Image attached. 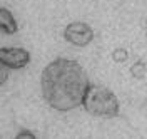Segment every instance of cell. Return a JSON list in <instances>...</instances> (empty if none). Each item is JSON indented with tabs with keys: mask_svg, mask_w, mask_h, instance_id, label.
<instances>
[{
	"mask_svg": "<svg viewBox=\"0 0 147 139\" xmlns=\"http://www.w3.org/2000/svg\"><path fill=\"white\" fill-rule=\"evenodd\" d=\"M42 96L45 102L59 112L72 111L82 106L89 89V77L77 60L57 57L42 72Z\"/></svg>",
	"mask_w": 147,
	"mask_h": 139,
	"instance_id": "cell-1",
	"label": "cell"
},
{
	"mask_svg": "<svg viewBox=\"0 0 147 139\" xmlns=\"http://www.w3.org/2000/svg\"><path fill=\"white\" fill-rule=\"evenodd\" d=\"M0 64L7 65L9 69H24L30 64V52L20 47H2Z\"/></svg>",
	"mask_w": 147,
	"mask_h": 139,
	"instance_id": "cell-4",
	"label": "cell"
},
{
	"mask_svg": "<svg viewBox=\"0 0 147 139\" xmlns=\"http://www.w3.org/2000/svg\"><path fill=\"white\" fill-rule=\"evenodd\" d=\"M146 30H147V19H146Z\"/></svg>",
	"mask_w": 147,
	"mask_h": 139,
	"instance_id": "cell-10",
	"label": "cell"
},
{
	"mask_svg": "<svg viewBox=\"0 0 147 139\" xmlns=\"http://www.w3.org/2000/svg\"><path fill=\"white\" fill-rule=\"evenodd\" d=\"M7 77H9V67L3 65V64H0V84H2V85L7 82Z\"/></svg>",
	"mask_w": 147,
	"mask_h": 139,
	"instance_id": "cell-8",
	"label": "cell"
},
{
	"mask_svg": "<svg viewBox=\"0 0 147 139\" xmlns=\"http://www.w3.org/2000/svg\"><path fill=\"white\" fill-rule=\"evenodd\" d=\"M84 109L95 116V117H105V119H112L119 116V99L115 97V94L110 89L99 85V84H90L85 97L82 102Z\"/></svg>",
	"mask_w": 147,
	"mask_h": 139,
	"instance_id": "cell-2",
	"label": "cell"
},
{
	"mask_svg": "<svg viewBox=\"0 0 147 139\" xmlns=\"http://www.w3.org/2000/svg\"><path fill=\"white\" fill-rule=\"evenodd\" d=\"M64 39L67 42H70L72 45L77 47H85L89 45L94 39V30L90 25H87L85 22H72L69 24L64 30Z\"/></svg>",
	"mask_w": 147,
	"mask_h": 139,
	"instance_id": "cell-3",
	"label": "cell"
},
{
	"mask_svg": "<svg viewBox=\"0 0 147 139\" xmlns=\"http://www.w3.org/2000/svg\"><path fill=\"white\" fill-rule=\"evenodd\" d=\"M22 138L35 139V134H34V132H30V131H27V129H24V131H20V132H17V136H15V139H22Z\"/></svg>",
	"mask_w": 147,
	"mask_h": 139,
	"instance_id": "cell-9",
	"label": "cell"
},
{
	"mask_svg": "<svg viewBox=\"0 0 147 139\" xmlns=\"http://www.w3.org/2000/svg\"><path fill=\"white\" fill-rule=\"evenodd\" d=\"M112 59H114V62H120V64H122V62H125L129 59V54H127L125 49L120 47V49H115V50L112 52Z\"/></svg>",
	"mask_w": 147,
	"mask_h": 139,
	"instance_id": "cell-7",
	"label": "cell"
},
{
	"mask_svg": "<svg viewBox=\"0 0 147 139\" xmlns=\"http://www.w3.org/2000/svg\"><path fill=\"white\" fill-rule=\"evenodd\" d=\"M0 30L3 34H15L18 30V25L12 15V12L7 10L5 7L0 9Z\"/></svg>",
	"mask_w": 147,
	"mask_h": 139,
	"instance_id": "cell-5",
	"label": "cell"
},
{
	"mask_svg": "<svg viewBox=\"0 0 147 139\" xmlns=\"http://www.w3.org/2000/svg\"><path fill=\"white\" fill-rule=\"evenodd\" d=\"M130 74H132V77H136V79H144L147 74V64L142 62V60L134 62L132 67H130Z\"/></svg>",
	"mask_w": 147,
	"mask_h": 139,
	"instance_id": "cell-6",
	"label": "cell"
}]
</instances>
